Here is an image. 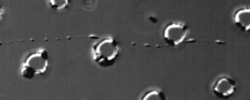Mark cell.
Here are the masks:
<instances>
[{"label": "cell", "mask_w": 250, "mask_h": 100, "mask_svg": "<svg viewBox=\"0 0 250 100\" xmlns=\"http://www.w3.org/2000/svg\"><path fill=\"white\" fill-rule=\"evenodd\" d=\"M119 55V44L116 40L112 38L100 40L93 47V59L102 67L114 65Z\"/></svg>", "instance_id": "6da1fadb"}, {"label": "cell", "mask_w": 250, "mask_h": 100, "mask_svg": "<svg viewBox=\"0 0 250 100\" xmlns=\"http://www.w3.org/2000/svg\"><path fill=\"white\" fill-rule=\"evenodd\" d=\"M49 57L45 49H39L26 58L21 67V75L24 79L32 80L37 75H43L48 69Z\"/></svg>", "instance_id": "7a4b0ae2"}, {"label": "cell", "mask_w": 250, "mask_h": 100, "mask_svg": "<svg viewBox=\"0 0 250 100\" xmlns=\"http://www.w3.org/2000/svg\"><path fill=\"white\" fill-rule=\"evenodd\" d=\"M188 31V29L185 23H172L165 28L164 39L168 45L176 47L186 40Z\"/></svg>", "instance_id": "3957f363"}, {"label": "cell", "mask_w": 250, "mask_h": 100, "mask_svg": "<svg viewBox=\"0 0 250 100\" xmlns=\"http://www.w3.org/2000/svg\"><path fill=\"white\" fill-rule=\"evenodd\" d=\"M236 90V82L229 76H221L217 80L213 86L214 95L219 99L227 100L234 94Z\"/></svg>", "instance_id": "277c9868"}, {"label": "cell", "mask_w": 250, "mask_h": 100, "mask_svg": "<svg viewBox=\"0 0 250 100\" xmlns=\"http://www.w3.org/2000/svg\"><path fill=\"white\" fill-rule=\"evenodd\" d=\"M234 23L237 27L245 32L250 29V11L249 9H239L234 15Z\"/></svg>", "instance_id": "5b68a950"}, {"label": "cell", "mask_w": 250, "mask_h": 100, "mask_svg": "<svg viewBox=\"0 0 250 100\" xmlns=\"http://www.w3.org/2000/svg\"><path fill=\"white\" fill-rule=\"evenodd\" d=\"M144 100H165L166 97L164 95V93L159 90H152L148 92L143 98Z\"/></svg>", "instance_id": "8992f818"}, {"label": "cell", "mask_w": 250, "mask_h": 100, "mask_svg": "<svg viewBox=\"0 0 250 100\" xmlns=\"http://www.w3.org/2000/svg\"><path fill=\"white\" fill-rule=\"evenodd\" d=\"M50 5L52 8L54 9H57V10H61V9H65L66 7L68 6V1H58V0H51L49 1Z\"/></svg>", "instance_id": "52a82bcc"}, {"label": "cell", "mask_w": 250, "mask_h": 100, "mask_svg": "<svg viewBox=\"0 0 250 100\" xmlns=\"http://www.w3.org/2000/svg\"><path fill=\"white\" fill-rule=\"evenodd\" d=\"M3 13H4V11H3V7L0 4V20H1L2 17H3Z\"/></svg>", "instance_id": "ba28073f"}]
</instances>
